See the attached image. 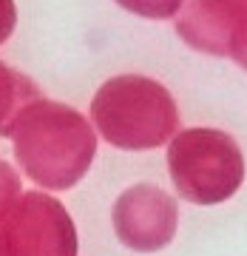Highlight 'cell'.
<instances>
[{"mask_svg": "<svg viewBox=\"0 0 247 256\" xmlns=\"http://www.w3.org/2000/svg\"><path fill=\"white\" fill-rule=\"evenodd\" d=\"M168 165L176 191L196 205L225 202L245 180V162L236 140L216 128H191L174 137Z\"/></svg>", "mask_w": 247, "mask_h": 256, "instance_id": "3", "label": "cell"}, {"mask_svg": "<svg viewBox=\"0 0 247 256\" xmlns=\"http://www.w3.org/2000/svg\"><path fill=\"white\" fill-rule=\"evenodd\" d=\"M17 250L11 256H77V234L57 200L28 194L17 205Z\"/></svg>", "mask_w": 247, "mask_h": 256, "instance_id": "5", "label": "cell"}, {"mask_svg": "<svg viewBox=\"0 0 247 256\" xmlns=\"http://www.w3.org/2000/svg\"><path fill=\"white\" fill-rule=\"evenodd\" d=\"M9 131L14 134V151L23 168L40 185L68 188L91 165V126L63 102H34L17 114V126Z\"/></svg>", "mask_w": 247, "mask_h": 256, "instance_id": "1", "label": "cell"}, {"mask_svg": "<svg viewBox=\"0 0 247 256\" xmlns=\"http://www.w3.org/2000/svg\"><path fill=\"white\" fill-rule=\"evenodd\" d=\"M100 134L117 148H156L174 134L176 106L165 86L151 77H114L91 102Z\"/></svg>", "mask_w": 247, "mask_h": 256, "instance_id": "2", "label": "cell"}, {"mask_svg": "<svg viewBox=\"0 0 247 256\" xmlns=\"http://www.w3.org/2000/svg\"><path fill=\"white\" fill-rule=\"evenodd\" d=\"M230 46H233V54L239 57V63L247 66V23L242 26V32L230 40Z\"/></svg>", "mask_w": 247, "mask_h": 256, "instance_id": "7", "label": "cell"}, {"mask_svg": "<svg viewBox=\"0 0 247 256\" xmlns=\"http://www.w3.org/2000/svg\"><path fill=\"white\" fill-rule=\"evenodd\" d=\"M114 228L134 250H159L174 239L176 202L154 185H137L114 205Z\"/></svg>", "mask_w": 247, "mask_h": 256, "instance_id": "4", "label": "cell"}, {"mask_svg": "<svg viewBox=\"0 0 247 256\" xmlns=\"http://www.w3.org/2000/svg\"><path fill=\"white\" fill-rule=\"evenodd\" d=\"M125 9L137 12V14H145V18H168L179 9L182 0H117Z\"/></svg>", "mask_w": 247, "mask_h": 256, "instance_id": "6", "label": "cell"}]
</instances>
